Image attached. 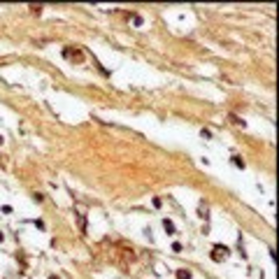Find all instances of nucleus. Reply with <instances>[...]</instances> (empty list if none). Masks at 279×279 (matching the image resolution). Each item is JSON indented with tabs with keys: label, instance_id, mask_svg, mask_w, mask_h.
<instances>
[{
	"label": "nucleus",
	"instance_id": "f257e3e1",
	"mask_svg": "<svg viewBox=\"0 0 279 279\" xmlns=\"http://www.w3.org/2000/svg\"><path fill=\"white\" fill-rule=\"evenodd\" d=\"M228 253H230V249H228V247H223V244H214V253H212V258H214L217 263H221V261L228 258Z\"/></svg>",
	"mask_w": 279,
	"mask_h": 279
},
{
	"label": "nucleus",
	"instance_id": "0eeeda50",
	"mask_svg": "<svg viewBox=\"0 0 279 279\" xmlns=\"http://www.w3.org/2000/svg\"><path fill=\"white\" fill-rule=\"evenodd\" d=\"M0 144H2V135H0Z\"/></svg>",
	"mask_w": 279,
	"mask_h": 279
},
{
	"label": "nucleus",
	"instance_id": "423d86ee",
	"mask_svg": "<svg viewBox=\"0 0 279 279\" xmlns=\"http://www.w3.org/2000/svg\"><path fill=\"white\" fill-rule=\"evenodd\" d=\"M49 279H61V277H56V275H51V277H49Z\"/></svg>",
	"mask_w": 279,
	"mask_h": 279
},
{
	"label": "nucleus",
	"instance_id": "7ed1b4c3",
	"mask_svg": "<svg viewBox=\"0 0 279 279\" xmlns=\"http://www.w3.org/2000/svg\"><path fill=\"white\" fill-rule=\"evenodd\" d=\"M177 279H191V272L188 270H177Z\"/></svg>",
	"mask_w": 279,
	"mask_h": 279
},
{
	"label": "nucleus",
	"instance_id": "20e7f679",
	"mask_svg": "<svg viewBox=\"0 0 279 279\" xmlns=\"http://www.w3.org/2000/svg\"><path fill=\"white\" fill-rule=\"evenodd\" d=\"M233 165H237V168H242V170H244V160H242L240 156H233Z\"/></svg>",
	"mask_w": 279,
	"mask_h": 279
},
{
	"label": "nucleus",
	"instance_id": "f03ea898",
	"mask_svg": "<svg viewBox=\"0 0 279 279\" xmlns=\"http://www.w3.org/2000/svg\"><path fill=\"white\" fill-rule=\"evenodd\" d=\"M163 228L168 230V235H175V223L170 219H163Z\"/></svg>",
	"mask_w": 279,
	"mask_h": 279
},
{
	"label": "nucleus",
	"instance_id": "39448f33",
	"mask_svg": "<svg viewBox=\"0 0 279 279\" xmlns=\"http://www.w3.org/2000/svg\"><path fill=\"white\" fill-rule=\"evenodd\" d=\"M172 251H177V253H179V251H182V244H179V242H175V244H172Z\"/></svg>",
	"mask_w": 279,
	"mask_h": 279
}]
</instances>
